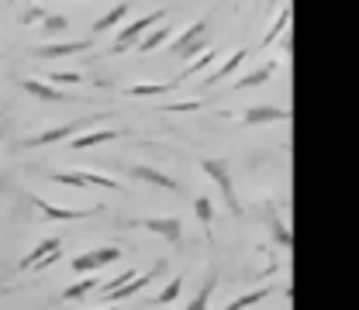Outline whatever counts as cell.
<instances>
[{
	"instance_id": "cell-1",
	"label": "cell",
	"mask_w": 359,
	"mask_h": 310,
	"mask_svg": "<svg viewBox=\"0 0 359 310\" xmlns=\"http://www.w3.org/2000/svg\"><path fill=\"white\" fill-rule=\"evenodd\" d=\"M201 173L215 179V186H218V193H222V200H224V207H228L231 214H242V200H238V193H235L231 166H228L224 159H204V162H201Z\"/></svg>"
},
{
	"instance_id": "cell-2",
	"label": "cell",
	"mask_w": 359,
	"mask_h": 310,
	"mask_svg": "<svg viewBox=\"0 0 359 310\" xmlns=\"http://www.w3.org/2000/svg\"><path fill=\"white\" fill-rule=\"evenodd\" d=\"M107 111H100L97 118H104ZM97 118H76V121H69V125H55V128H45L39 134H28V138H21L18 141V148H45V145H55V141H62V138H73L76 132H83L90 121H97Z\"/></svg>"
},
{
	"instance_id": "cell-3",
	"label": "cell",
	"mask_w": 359,
	"mask_h": 310,
	"mask_svg": "<svg viewBox=\"0 0 359 310\" xmlns=\"http://www.w3.org/2000/svg\"><path fill=\"white\" fill-rule=\"evenodd\" d=\"M121 227H142V231H152V234L166 238L173 248L183 245V221H180L177 214H170V218H132V221H125Z\"/></svg>"
},
{
	"instance_id": "cell-4",
	"label": "cell",
	"mask_w": 359,
	"mask_h": 310,
	"mask_svg": "<svg viewBox=\"0 0 359 310\" xmlns=\"http://www.w3.org/2000/svg\"><path fill=\"white\" fill-rule=\"evenodd\" d=\"M159 21H166V10H152V14H142V17H135L128 28H121L118 31V38H114V45H111V52L118 55V52H128V48H135L138 45V38L152 28V24H159Z\"/></svg>"
},
{
	"instance_id": "cell-5",
	"label": "cell",
	"mask_w": 359,
	"mask_h": 310,
	"mask_svg": "<svg viewBox=\"0 0 359 310\" xmlns=\"http://www.w3.org/2000/svg\"><path fill=\"white\" fill-rule=\"evenodd\" d=\"M204 48H208V21L201 17V21H194L190 28H183V35H180L173 45H170V55H180V59H194V55H201Z\"/></svg>"
},
{
	"instance_id": "cell-6",
	"label": "cell",
	"mask_w": 359,
	"mask_h": 310,
	"mask_svg": "<svg viewBox=\"0 0 359 310\" xmlns=\"http://www.w3.org/2000/svg\"><path fill=\"white\" fill-rule=\"evenodd\" d=\"M32 204L42 211V218H48V221H87V218L104 214L100 204H97V207H55V204H48L42 197H32Z\"/></svg>"
},
{
	"instance_id": "cell-7",
	"label": "cell",
	"mask_w": 359,
	"mask_h": 310,
	"mask_svg": "<svg viewBox=\"0 0 359 310\" xmlns=\"http://www.w3.org/2000/svg\"><path fill=\"white\" fill-rule=\"evenodd\" d=\"M121 259V248H114V245H104V248H90L83 255H76L73 259V269L76 272H100L104 266H111V262H118Z\"/></svg>"
},
{
	"instance_id": "cell-8",
	"label": "cell",
	"mask_w": 359,
	"mask_h": 310,
	"mask_svg": "<svg viewBox=\"0 0 359 310\" xmlns=\"http://www.w3.org/2000/svg\"><path fill=\"white\" fill-rule=\"evenodd\" d=\"M263 214H266L269 238L276 241V248H280V252H290V248H294V234H290V227H287V221H283L280 207H276L273 200H266V204H263Z\"/></svg>"
},
{
	"instance_id": "cell-9",
	"label": "cell",
	"mask_w": 359,
	"mask_h": 310,
	"mask_svg": "<svg viewBox=\"0 0 359 310\" xmlns=\"http://www.w3.org/2000/svg\"><path fill=\"white\" fill-rule=\"evenodd\" d=\"M159 272H166V259H159V262H156V266L149 269V272H138V276H135V279L128 283V286H121V290L107 293L104 300H107V304H125V300H132L135 293H142V290H145V286H149V283H152V279H156Z\"/></svg>"
},
{
	"instance_id": "cell-10",
	"label": "cell",
	"mask_w": 359,
	"mask_h": 310,
	"mask_svg": "<svg viewBox=\"0 0 359 310\" xmlns=\"http://www.w3.org/2000/svg\"><path fill=\"white\" fill-rule=\"evenodd\" d=\"M238 121H242V125H249V128H256V125H276V121H290V111L273 107V104H256V107L242 111V118H238Z\"/></svg>"
},
{
	"instance_id": "cell-11",
	"label": "cell",
	"mask_w": 359,
	"mask_h": 310,
	"mask_svg": "<svg viewBox=\"0 0 359 310\" xmlns=\"http://www.w3.org/2000/svg\"><path fill=\"white\" fill-rule=\"evenodd\" d=\"M93 42L90 38H76V42H55V45H35L32 59H59V55H76V52H90Z\"/></svg>"
},
{
	"instance_id": "cell-12",
	"label": "cell",
	"mask_w": 359,
	"mask_h": 310,
	"mask_svg": "<svg viewBox=\"0 0 359 310\" xmlns=\"http://www.w3.org/2000/svg\"><path fill=\"white\" fill-rule=\"evenodd\" d=\"M128 173L135 179H142V183H152V186H159V190H166V193H180V183L170 173H163V169H156V166H128Z\"/></svg>"
},
{
	"instance_id": "cell-13",
	"label": "cell",
	"mask_w": 359,
	"mask_h": 310,
	"mask_svg": "<svg viewBox=\"0 0 359 310\" xmlns=\"http://www.w3.org/2000/svg\"><path fill=\"white\" fill-rule=\"evenodd\" d=\"M21 87L28 90L32 97H39V100H45V104H66V100H73L69 93H62V90H55L48 80H39V76H25L21 80Z\"/></svg>"
},
{
	"instance_id": "cell-14",
	"label": "cell",
	"mask_w": 359,
	"mask_h": 310,
	"mask_svg": "<svg viewBox=\"0 0 359 310\" xmlns=\"http://www.w3.org/2000/svg\"><path fill=\"white\" fill-rule=\"evenodd\" d=\"M59 248H62V241H59V238H45V241H39V245H35V248H32V252H28L21 262H18V272H32V269L39 266L45 255H52V252H59Z\"/></svg>"
},
{
	"instance_id": "cell-15",
	"label": "cell",
	"mask_w": 359,
	"mask_h": 310,
	"mask_svg": "<svg viewBox=\"0 0 359 310\" xmlns=\"http://www.w3.org/2000/svg\"><path fill=\"white\" fill-rule=\"evenodd\" d=\"M218 55H222V48H208V55H201V59H194V62H187V69L180 73L177 80H170L173 87H180V83H187L190 76H197V73H204V69H211L215 62H218Z\"/></svg>"
},
{
	"instance_id": "cell-16",
	"label": "cell",
	"mask_w": 359,
	"mask_h": 310,
	"mask_svg": "<svg viewBox=\"0 0 359 310\" xmlns=\"http://www.w3.org/2000/svg\"><path fill=\"white\" fill-rule=\"evenodd\" d=\"M245 55H249V48H238L235 55H228L222 66H215V73H211V76L204 80V87H215V83H222L224 76H231V73H235V69H238V66L245 62Z\"/></svg>"
},
{
	"instance_id": "cell-17",
	"label": "cell",
	"mask_w": 359,
	"mask_h": 310,
	"mask_svg": "<svg viewBox=\"0 0 359 310\" xmlns=\"http://www.w3.org/2000/svg\"><path fill=\"white\" fill-rule=\"evenodd\" d=\"M114 138H121V134L114 132V128H100V132H87L83 138H73V141H69V148L83 152V148H93V145H104V141H114Z\"/></svg>"
},
{
	"instance_id": "cell-18",
	"label": "cell",
	"mask_w": 359,
	"mask_h": 310,
	"mask_svg": "<svg viewBox=\"0 0 359 310\" xmlns=\"http://www.w3.org/2000/svg\"><path fill=\"white\" fill-rule=\"evenodd\" d=\"M125 17H128V3H114V7H111L104 17H97V21H93V35L111 31V28H114V24H121Z\"/></svg>"
},
{
	"instance_id": "cell-19",
	"label": "cell",
	"mask_w": 359,
	"mask_h": 310,
	"mask_svg": "<svg viewBox=\"0 0 359 310\" xmlns=\"http://www.w3.org/2000/svg\"><path fill=\"white\" fill-rule=\"evenodd\" d=\"M276 73V62H266V66H259V69H252V73H245L242 80H235V87L231 90H249V87H259V83H266L269 76Z\"/></svg>"
},
{
	"instance_id": "cell-20",
	"label": "cell",
	"mask_w": 359,
	"mask_h": 310,
	"mask_svg": "<svg viewBox=\"0 0 359 310\" xmlns=\"http://www.w3.org/2000/svg\"><path fill=\"white\" fill-rule=\"evenodd\" d=\"M215 286H218V269H211V272H208L204 286H201V290H197V297H194V300L187 304V310H208V300H211Z\"/></svg>"
},
{
	"instance_id": "cell-21",
	"label": "cell",
	"mask_w": 359,
	"mask_h": 310,
	"mask_svg": "<svg viewBox=\"0 0 359 310\" xmlns=\"http://www.w3.org/2000/svg\"><path fill=\"white\" fill-rule=\"evenodd\" d=\"M287 24H290V3H283L280 10H276V21H273V28H269L266 35H263V42H259V48H266V45H273L283 31H287Z\"/></svg>"
},
{
	"instance_id": "cell-22",
	"label": "cell",
	"mask_w": 359,
	"mask_h": 310,
	"mask_svg": "<svg viewBox=\"0 0 359 310\" xmlns=\"http://www.w3.org/2000/svg\"><path fill=\"white\" fill-rule=\"evenodd\" d=\"M170 35H173V28H156V31H145L142 38H138V45H135V52H152V48H159V45L170 42Z\"/></svg>"
},
{
	"instance_id": "cell-23",
	"label": "cell",
	"mask_w": 359,
	"mask_h": 310,
	"mask_svg": "<svg viewBox=\"0 0 359 310\" xmlns=\"http://www.w3.org/2000/svg\"><path fill=\"white\" fill-rule=\"evenodd\" d=\"M194 214H197V221L204 224V231L211 238V231H215V204H211V197H197L194 200Z\"/></svg>"
},
{
	"instance_id": "cell-24",
	"label": "cell",
	"mask_w": 359,
	"mask_h": 310,
	"mask_svg": "<svg viewBox=\"0 0 359 310\" xmlns=\"http://www.w3.org/2000/svg\"><path fill=\"white\" fill-rule=\"evenodd\" d=\"M269 293H273V286H259V290H249V293H242V297H235L231 304L224 310H245V307H252V304H263Z\"/></svg>"
},
{
	"instance_id": "cell-25",
	"label": "cell",
	"mask_w": 359,
	"mask_h": 310,
	"mask_svg": "<svg viewBox=\"0 0 359 310\" xmlns=\"http://www.w3.org/2000/svg\"><path fill=\"white\" fill-rule=\"evenodd\" d=\"M90 290H100V276H83L80 283L66 286L62 290V300H80V297H87Z\"/></svg>"
},
{
	"instance_id": "cell-26",
	"label": "cell",
	"mask_w": 359,
	"mask_h": 310,
	"mask_svg": "<svg viewBox=\"0 0 359 310\" xmlns=\"http://www.w3.org/2000/svg\"><path fill=\"white\" fill-rule=\"evenodd\" d=\"M173 83H135L125 87V97H163V93H173Z\"/></svg>"
},
{
	"instance_id": "cell-27",
	"label": "cell",
	"mask_w": 359,
	"mask_h": 310,
	"mask_svg": "<svg viewBox=\"0 0 359 310\" xmlns=\"http://www.w3.org/2000/svg\"><path fill=\"white\" fill-rule=\"evenodd\" d=\"M180 293H183V276H173V279H170V283H166V286H163L156 297H152V304H173Z\"/></svg>"
},
{
	"instance_id": "cell-28",
	"label": "cell",
	"mask_w": 359,
	"mask_h": 310,
	"mask_svg": "<svg viewBox=\"0 0 359 310\" xmlns=\"http://www.w3.org/2000/svg\"><path fill=\"white\" fill-rule=\"evenodd\" d=\"M83 183L87 186H104V190H121V183L114 176H104V173H90V169H83Z\"/></svg>"
},
{
	"instance_id": "cell-29",
	"label": "cell",
	"mask_w": 359,
	"mask_h": 310,
	"mask_svg": "<svg viewBox=\"0 0 359 310\" xmlns=\"http://www.w3.org/2000/svg\"><path fill=\"white\" fill-rule=\"evenodd\" d=\"M62 28H69V17H62V14H52V10H48V17L42 21V31L45 35H55V31H62Z\"/></svg>"
},
{
	"instance_id": "cell-30",
	"label": "cell",
	"mask_w": 359,
	"mask_h": 310,
	"mask_svg": "<svg viewBox=\"0 0 359 310\" xmlns=\"http://www.w3.org/2000/svg\"><path fill=\"white\" fill-rule=\"evenodd\" d=\"M45 17H48V10L39 7V3H32V7H25V10H21V24H42Z\"/></svg>"
},
{
	"instance_id": "cell-31",
	"label": "cell",
	"mask_w": 359,
	"mask_h": 310,
	"mask_svg": "<svg viewBox=\"0 0 359 310\" xmlns=\"http://www.w3.org/2000/svg\"><path fill=\"white\" fill-rule=\"evenodd\" d=\"M55 183H62V186H73V190H83L87 183H83V173H52Z\"/></svg>"
},
{
	"instance_id": "cell-32",
	"label": "cell",
	"mask_w": 359,
	"mask_h": 310,
	"mask_svg": "<svg viewBox=\"0 0 359 310\" xmlns=\"http://www.w3.org/2000/svg\"><path fill=\"white\" fill-rule=\"evenodd\" d=\"M166 114H187V111H201V100H187V104H170L163 107Z\"/></svg>"
},
{
	"instance_id": "cell-33",
	"label": "cell",
	"mask_w": 359,
	"mask_h": 310,
	"mask_svg": "<svg viewBox=\"0 0 359 310\" xmlns=\"http://www.w3.org/2000/svg\"><path fill=\"white\" fill-rule=\"evenodd\" d=\"M48 80H52V83H80V76H76V73H52Z\"/></svg>"
},
{
	"instance_id": "cell-34",
	"label": "cell",
	"mask_w": 359,
	"mask_h": 310,
	"mask_svg": "<svg viewBox=\"0 0 359 310\" xmlns=\"http://www.w3.org/2000/svg\"><path fill=\"white\" fill-rule=\"evenodd\" d=\"M0 141H4V125H0Z\"/></svg>"
},
{
	"instance_id": "cell-35",
	"label": "cell",
	"mask_w": 359,
	"mask_h": 310,
	"mask_svg": "<svg viewBox=\"0 0 359 310\" xmlns=\"http://www.w3.org/2000/svg\"><path fill=\"white\" fill-rule=\"evenodd\" d=\"M104 310H118V307H104Z\"/></svg>"
}]
</instances>
